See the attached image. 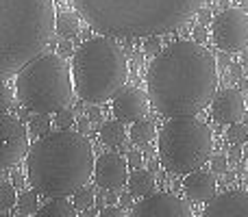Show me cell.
<instances>
[{"mask_svg":"<svg viewBox=\"0 0 248 217\" xmlns=\"http://www.w3.org/2000/svg\"><path fill=\"white\" fill-rule=\"evenodd\" d=\"M57 2H65V0H57Z\"/></svg>","mask_w":248,"mask_h":217,"instance_id":"cell-40","label":"cell"},{"mask_svg":"<svg viewBox=\"0 0 248 217\" xmlns=\"http://www.w3.org/2000/svg\"><path fill=\"white\" fill-rule=\"evenodd\" d=\"M55 115H57V124H59L61 128H68V126H72L74 124L72 109H63V111H59V113H55Z\"/></svg>","mask_w":248,"mask_h":217,"instance_id":"cell-28","label":"cell"},{"mask_svg":"<svg viewBox=\"0 0 248 217\" xmlns=\"http://www.w3.org/2000/svg\"><path fill=\"white\" fill-rule=\"evenodd\" d=\"M128 161L118 152H107L98 157L94 167V180L103 189H120L128 183Z\"/></svg>","mask_w":248,"mask_h":217,"instance_id":"cell-12","label":"cell"},{"mask_svg":"<svg viewBox=\"0 0 248 217\" xmlns=\"http://www.w3.org/2000/svg\"><path fill=\"white\" fill-rule=\"evenodd\" d=\"M107 200H109V204H116V193H113V189H107Z\"/></svg>","mask_w":248,"mask_h":217,"instance_id":"cell-34","label":"cell"},{"mask_svg":"<svg viewBox=\"0 0 248 217\" xmlns=\"http://www.w3.org/2000/svg\"><path fill=\"white\" fill-rule=\"evenodd\" d=\"M211 37L224 52H242L248 48V13L244 9H224L211 22Z\"/></svg>","mask_w":248,"mask_h":217,"instance_id":"cell-8","label":"cell"},{"mask_svg":"<svg viewBox=\"0 0 248 217\" xmlns=\"http://www.w3.org/2000/svg\"><path fill=\"white\" fill-rule=\"evenodd\" d=\"M214 148L211 128L196 115L170 117L159 132V161L170 174H192L209 161Z\"/></svg>","mask_w":248,"mask_h":217,"instance_id":"cell-7","label":"cell"},{"mask_svg":"<svg viewBox=\"0 0 248 217\" xmlns=\"http://www.w3.org/2000/svg\"><path fill=\"white\" fill-rule=\"evenodd\" d=\"M77 215V206L70 204L65 198H48L46 204L37 209L35 217H74Z\"/></svg>","mask_w":248,"mask_h":217,"instance_id":"cell-17","label":"cell"},{"mask_svg":"<svg viewBox=\"0 0 248 217\" xmlns=\"http://www.w3.org/2000/svg\"><path fill=\"white\" fill-rule=\"evenodd\" d=\"M94 202H96V196H94V191H92L87 185H85V187H81L78 191L72 193V204L77 206L78 211L92 209V206H94Z\"/></svg>","mask_w":248,"mask_h":217,"instance_id":"cell-24","label":"cell"},{"mask_svg":"<svg viewBox=\"0 0 248 217\" xmlns=\"http://www.w3.org/2000/svg\"><path fill=\"white\" fill-rule=\"evenodd\" d=\"M92 144L74 130H57L37 139L26 154L29 185L46 198H68L94 176Z\"/></svg>","mask_w":248,"mask_h":217,"instance_id":"cell-3","label":"cell"},{"mask_svg":"<svg viewBox=\"0 0 248 217\" xmlns=\"http://www.w3.org/2000/svg\"><path fill=\"white\" fill-rule=\"evenodd\" d=\"M227 141L231 145H244L248 144V126L240 122H233L227 126Z\"/></svg>","mask_w":248,"mask_h":217,"instance_id":"cell-23","label":"cell"},{"mask_svg":"<svg viewBox=\"0 0 248 217\" xmlns=\"http://www.w3.org/2000/svg\"><path fill=\"white\" fill-rule=\"evenodd\" d=\"M16 94L24 109L33 113H59L74 96V81L61 55H39L16 74Z\"/></svg>","mask_w":248,"mask_h":217,"instance_id":"cell-6","label":"cell"},{"mask_svg":"<svg viewBox=\"0 0 248 217\" xmlns=\"http://www.w3.org/2000/svg\"><path fill=\"white\" fill-rule=\"evenodd\" d=\"M100 217H122L124 213H122V209L118 204H109V206H105L103 211L98 213Z\"/></svg>","mask_w":248,"mask_h":217,"instance_id":"cell-30","label":"cell"},{"mask_svg":"<svg viewBox=\"0 0 248 217\" xmlns=\"http://www.w3.org/2000/svg\"><path fill=\"white\" fill-rule=\"evenodd\" d=\"M242 65H244V68L248 70V50L242 52Z\"/></svg>","mask_w":248,"mask_h":217,"instance_id":"cell-38","label":"cell"},{"mask_svg":"<svg viewBox=\"0 0 248 217\" xmlns=\"http://www.w3.org/2000/svg\"><path fill=\"white\" fill-rule=\"evenodd\" d=\"M59 50H61V55H63V57H68V55H70V46H68V43H61Z\"/></svg>","mask_w":248,"mask_h":217,"instance_id":"cell-36","label":"cell"},{"mask_svg":"<svg viewBox=\"0 0 248 217\" xmlns=\"http://www.w3.org/2000/svg\"><path fill=\"white\" fill-rule=\"evenodd\" d=\"M16 100H17V94L13 91L11 85H7V83H4V85H2V104H0V107H2V113H7V111L16 104Z\"/></svg>","mask_w":248,"mask_h":217,"instance_id":"cell-26","label":"cell"},{"mask_svg":"<svg viewBox=\"0 0 248 217\" xmlns=\"http://www.w3.org/2000/svg\"><path fill=\"white\" fill-rule=\"evenodd\" d=\"M246 111L248 107L244 102V96H242L240 89H233V87L218 91L214 96V100H211V117L218 124H222V126L240 122Z\"/></svg>","mask_w":248,"mask_h":217,"instance_id":"cell-13","label":"cell"},{"mask_svg":"<svg viewBox=\"0 0 248 217\" xmlns=\"http://www.w3.org/2000/svg\"><path fill=\"white\" fill-rule=\"evenodd\" d=\"M0 128H2V159H0V167L7 172L9 167L17 165L22 159L29 154V130L20 122V117L2 113L0 117Z\"/></svg>","mask_w":248,"mask_h":217,"instance_id":"cell-9","label":"cell"},{"mask_svg":"<svg viewBox=\"0 0 248 217\" xmlns=\"http://www.w3.org/2000/svg\"><path fill=\"white\" fill-rule=\"evenodd\" d=\"M81 13L74 11H61L57 13V22H55V30L57 35H61L63 39H72L74 35H78L81 30Z\"/></svg>","mask_w":248,"mask_h":217,"instance_id":"cell-18","label":"cell"},{"mask_svg":"<svg viewBox=\"0 0 248 217\" xmlns=\"http://www.w3.org/2000/svg\"><path fill=\"white\" fill-rule=\"evenodd\" d=\"M198 20H201V24H207V22H209V11H201V17H198Z\"/></svg>","mask_w":248,"mask_h":217,"instance_id":"cell-35","label":"cell"},{"mask_svg":"<svg viewBox=\"0 0 248 217\" xmlns=\"http://www.w3.org/2000/svg\"><path fill=\"white\" fill-rule=\"evenodd\" d=\"M57 22L52 0H0V74L2 81L37 59Z\"/></svg>","mask_w":248,"mask_h":217,"instance_id":"cell-4","label":"cell"},{"mask_svg":"<svg viewBox=\"0 0 248 217\" xmlns=\"http://www.w3.org/2000/svg\"><path fill=\"white\" fill-rule=\"evenodd\" d=\"M144 52L146 55H159L161 52V43H159L157 37H146V43H144Z\"/></svg>","mask_w":248,"mask_h":217,"instance_id":"cell-29","label":"cell"},{"mask_svg":"<svg viewBox=\"0 0 248 217\" xmlns=\"http://www.w3.org/2000/svg\"><path fill=\"white\" fill-rule=\"evenodd\" d=\"M39 191H24L20 198H17V213L20 215H35L39 209V200H37Z\"/></svg>","mask_w":248,"mask_h":217,"instance_id":"cell-22","label":"cell"},{"mask_svg":"<svg viewBox=\"0 0 248 217\" xmlns=\"http://www.w3.org/2000/svg\"><path fill=\"white\" fill-rule=\"evenodd\" d=\"M133 217H189L192 209L187 202L172 193H150L141 198L133 209Z\"/></svg>","mask_w":248,"mask_h":217,"instance_id":"cell-10","label":"cell"},{"mask_svg":"<svg viewBox=\"0 0 248 217\" xmlns=\"http://www.w3.org/2000/svg\"><path fill=\"white\" fill-rule=\"evenodd\" d=\"M126 185H128L131 196H137V198H146V196H150V193H155V189H157L155 176L150 174L148 170H141V167H135V172L128 176Z\"/></svg>","mask_w":248,"mask_h":217,"instance_id":"cell-16","label":"cell"},{"mask_svg":"<svg viewBox=\"0 0 248 217\" xmlns=\"http://www.w3.org/2000/svg\"><path fill=\"white\" fill-rule=\"evenodd\" d=\"M216 189L218 185H216L214 172L209 174L202 170H194L183 180V191L192 202H209L216 196Z\"/></svg>","mask_w":248,"mask_h":217,"instance_id":"cell-15","label":"cell"},{"mask_svg":"<svg viewBox=\"0 0 248 217\" xmlns=\"http://www.w3.org/2000/svg\"><path fill=\"white\" fill-rule=\"evenodd\" d=\"M207 37H209V33H207V29H205V26H202V24L194 29V39H196L198 43H202V42H205Z\"/></svg>","mask_w":248,"mask_h":217,"instance_id":"cell-31","label":"cell"},{"mask_svg":"<svg viewBox=\"0 0 248 217\" xmlns=\"http://www.w3.org/2000/svg\"><path fill=\"white\" fill-rule=\"evenodd\" d=\"M150 104L166 117L196 115L214 100L218 63L205 46L176 42L155 55L146 74Z\"/></svg>","mask_w":248,"mask_h":217,"instance_id":"cell-1","label":"cell"},{"mask_svg":"<svg viewBox=\"0 0 248 217\" xmlns=\"http://www.w3.org/2000/svg\"><path fill=\"white\" fill-rule=\"evenodd\" d=\"M240 4H242V9L248 13V0H240Z\"/></svg>","mask_w":248,"mask_h":217,"instance_id":"cell-39","label":"cell"},{"mask_svg":"<svg viewBox=\"0 0 248 217\" xmlns=\"http://www.w3.org/2000/svg\"><path fill=\"white\" fill-rule=\"evenodd\" d=\"M128 78V61L113 37H94L78 46L72 57L77 96L90 104L111 100Z\"/></svg>","mask_w":248,"mask_h":217,"instance_id":"cell-5","label":"cell"},{"mask_svg":"<svg viewBox=\"0 0 248 217\" xmlns=\"http://www.w3.org/2000/svg\"><path fill=\"white\" fill-rule=\"evenodd\" d=\"M227 157L224 154H216L211 157V172L214 174H227Z\"/></svg>","mask_w":248,"mask_h":217,"instance_id":"cell-27","label":"cell"},{"mask_svg":"<svg viewBox=\"0 0 248 217\" xmlns=\"http://www.w3.org/2000/svg\"><path fill=\"white\" fill-rule=\"evenodd\" d=\"M50 128V122H48V113H37V117L31 119V132L33 135H42Z\"/></svg>","mask_w":248,"mask_h":217,"instance_id":"cell-25","label":"cell"},{"mask_svg":"<svg viewBox=\"0 0 248 217\" xmlns=\"http://www.w3.org/2000/svg\"><path fill=\"white\" fill-rule=\"evenodd\" d=\"M128 165L141 167V154L140 152H131V154H128Z\"/></svg>","mask_w":248,"mask_h":217,"instance_id":"cell-32","label":"cell"},{"mask_svg":"<svg viewBox=\"0 0 248 217\" xmlns=\"http://www.w3.org/2000/svg\"><path fill=\"white\" fill-rule=\"evenodd\" d=\"M155 135H157V128H155L153 122H148V119H137V122H133L131 130H128V137H131V141L135 145H148L150 141L155 139Z\"/></svg>","mask_w":248,"mask_h":217,"instance_id":"cell-20","label":"cell"},{"mask_svg":"<svg viewBox=\"0 0 248 217\" xmlns=\"http://www.w3.org/2000/svg\"><path fill=\"white\" fill-rule=\"evenodd\" d=\"M205 217H248V191H227L207 202Z\"/></svg>","mask_w":248,"mask_h":217,"instance_id":"cell-14","label":"cell"},{"mask_svg":"<svg viewBox=\"0 0 248 217\" xmlns=\"http://www.w3.org/2000/svg\"><path fill=\"white\" fill-rule=\"evenodd\" d=\"M240 74H242V72H240V65H231V76H235V78H237Z\"/></svg>","mask_w":248,"mask_h":217,"instance_id":"cell-37","label":"cell"},{"mask_svg":"<svg viewBox=\"0 0 248 217\" xmlns=\"http://www.w3.org/2000/svg\"><path fill=\"white\" fill-rule=\"evenodd\" d=\"M150 104L148 91H141L140 87H122L116 96H113L111 111L116 115V119L120 122H137L146 115Z\"/></svg>","mask_w":248,"mask_h":217,"instance_id":"cell-11","label":"cell"},{"mask_svg":"<svg viewBox=\"0 0 248 217\" xmlns=\"http://www.w3.org/2000/svg\"><path fill=\"white\" fill-rule=\"evenodd\" d=\"M126 137H128V132H126V128H124V122H120V119H116V122H105L103 128H100V141L111 145V148L122 145L124 141H126Z\"/></svg>","mask_w":248,"mask_h":217,"instance_id":"cell-19","label":"cell"},{"mask_svg":"<svg viewBox=\"0 0 248 217\" xmlns=\"http://www.w3.org/2000/svg\"><path fill=\"white\" fill-rule=\"evenodd\" d=\"M81 17L113 39L157 37L183 26L205 0H72Z\"/></svg>","mask_w":248,"mask_h":217,"instance_id":"cell-2","label":"cell"},{"mask_svg":"<svg viewBox=\"0 0 248 217\" xmlns=\"http://www.w3.org/2000/svg\"><path fill=\"white\" fill-rule=\"evenodd\" d=\"M16 204H17L16 187L9 180H2L0 183V215H7Z\"/></svg>","mask_w":248,"mask_h":217,"instance_id":"cell-21","label":"cell"},{"mask_svg":"<svg viewBox=\"0 0 248 217\" xmlns=\"http://www.w3.org/2000/svg\"><path fill=\"white\" fill-rule=\"evenodd\" d=\"M242 159V150H240V145H235V148L231 150V154H229V161L231 163H237Z\"/></svg>","mask_w":248,"mask_h":217,"instance_id":"cell-33","label":"cell"}]
</instances>
